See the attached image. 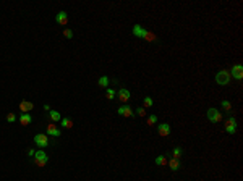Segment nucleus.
<instances>
[{
  "instance_id": "nucleus-1",
  "label": "nucleus",
  "mask_w": 243,
  "mask_h": 181,
  "mask_svg": "<svg viewBox=\"0 0 243 181\" xmlns=\"http://www.w3.org/2000/svg\"><path fill=\"white\" fill-rule=\"evenodd\" d=\"M47 162H49V157H47V154L44 152L42 149L36 150V154H34V163L38 165V167H46Z\"/></svg>"
},
{
  "instance_id": "nucleus-2",
  "label": "nucleus",
  "mask_w": 243,
  "mask_h": 181,
  "mask_svg": "<svg viewBox=\"0 0 243 181\" xmlns=\"http://www.w3.org/2000/svg\"><path fill=\"white\" fill-rule=\"evenodd\" d=\"M230 71H227V70H220L219 73L216 75V83L220 84V86H225V84L230 83Z\"/></svg>"
},
{
  "instance_id": "nucleus-3",
  "label": "nucleus",
  "mask_w": 243,
  "mask_h": 181,
  "mask_svg": "<svg viewBox=\"0 0 243 181\" xmlns=\"http://www.w3.org/2000/svg\"><path fill=\"white\" fill-rule=\"evenodd\" d=\"M34 144L39 147V149H44V147L49 146V136L47 134H42V133H39V134L34 136Z\"/></svg>"
},
{
  "instance_id": "nucleus-4",
  "label": "nucleus",
  "mask_w": 243,
  "mask_h": 181,
  "mask_svg": "<svg viewBox=\"0 0 243 181\" xmlns=\"http://www.w3.org/2000/svg\"><path fill=\"white\" fill-rule=\"evenodd\" d=\"M224 129H225L229 134H235V133H237V120H235L233 117H229V118L225 120Z\"/></svg>"
},
{
  "instance_id": "nucleus-5",
  "label": "nucleus",
  "mask_w": 243,
  "mask_h": 181,
  "mask_svg": "<svg viewBox=\"0 0 243 181\" xmlns=\"http://www.w3.org/2000/svg\"><path fill=\"white\" fill-rule=\"evenodd\" d=\"M208 120L211 121V123H219V121L222 120V115H220V112L217 108H209L208 110Z\"/></svg>"
},
{
  "instance_id": "nucleus-6",
  "label": "nucleus",
  "mask_w": 243,
  "mask_h": 181,
  "mask_svg": "<svg viewBox=\"0 0 243 181\" xmlns=\"http://www.w3.org/2000/svg\"><path fill=\"white\" fill-rule=\"evenodd\" d=\"M230 78H233V79H237V81L243 79V66L242 65H233V66H232Z\"/></svg>"
},
{
  "instance_id": "nucleus-7",
  "label": "nucleus",
  "mask_w": 243,
  "mask_h": 181,
  "mask_svg": "<svg viewBox=\"0 0 243 181\" xmlns=\"http://www.w3.org/2000/svg\"><path fill=\"white\" fill-rule=\"evenodd\" d=\"M170 126H169V123H161L159 126H157V133H159V136H162V138H165V136L170 134Z\"/></svg>"
},
{
  "instance_id": "nucleus-8",
  "label": "nucleus",
  "mask_w": 243,
  "mask_h": 181,
  "mask_svg": "<svg viewBox=\"0 0 243 181\" xmlns=\"http://www.w3.org/2000/svg\"><path fill=\"white\" fill-rule=\"evenodd\" d=\"M32 108H34V103H32V102H29V100H21V102H20V110H21V113H29Z\"/></svg>"
},
{
  "instance_id": "nucleus-9",
  "label": "nucleus",
  "mask_w": 243,
  "mask_h": 181,
  "mask_svg": "<svg viewBox=\"0 0 243 181\" xmlns=\"http://www.w3.org/2000/svg\"><path fill=\"white\" fill-rule=\"evenodd\" d=\"M119 100L122 103H127L128 100H130V91L125 89V87H122V89L119 91Z\"/></svg>"
},
{
  "instance_id": "nucleus-10",
  "label": "nucleus",
  "mask_w": 243,
  "mask_h": 181,
  "mask_svg": "<svg viewBox=\"0 0 243 181\" xmlns=\"http://www.w3.org/2000/svg\"><path fill=\"white\" fill-rule=\"evenodd\" d=\"M117 113L122 117H127V118H130V117H133V110L130 108L128 105H122L119 110H117Z\"/></svg>"
},
{
  "instance_id": "nucleus-11",
  "label": "nucleus",
  "mask_w": 243,
  "mask_h": 181,
  "mask_svg": "<svg viewBox=\"0 0 243 181\" xmlns=\"http://www.w3.org/2000/svg\"><path fill=\"white\" fill-rule=\"evenodd\" d=\"M131 32H133V36H136V37H144V34H146V29L144 28H143V26L141 24H135L133 26V31H131Z\"/></svg>"
},
{
  "instance_id": "nucleus-12",
  "label": "nucleus",
  "mask_w": 243,
  "mask_h": 181,
  "mask_svg": "<svg viewBox=\"0 0 243 181\" xmlns=\"http://www.w3.org/2000/svg\"><path fill=\"white\" fill-rule=\"evenodd\" d=\"M55 21H57L58 24L65 26V24L68 23V15L65 13V12H58V13H57V16H55Z\"/></svg>"
},
{
  "instance_id": "nucleus-13",
  "label": "nucleus",
  "mask_w": 243,
  "mask_h": 181,
  "mask_svg": "<svg viewBox=\"0 0 243 181\" xmlns=\"http://www.w3.org/2000/svg\"><path fill=\"white\" fill-rule=\"evenodd\" d=\"M60 134H62V131H60V129H58L57 126H55V125L50 123L49 126H47V136H54V138H58Z\"/></svg>"
},
{
  "instance_id": "nucleus-14",
  "label": "nucleus",
  "mask_w": 243,
  "mask_h": 181,
  "mask_svg": "<svg viewBox=\"0 0 243 181\" xmlns=\"http://www.w3.org/2000/svg\"><path fill=\"white\" fill-rule=\"evenodd\" d=\"M167 165H169V168H170L172 171H177V170L182 168V163H180V160H177V158H170V160H167Z\"/></svg>"
},
{
  "instance_id": "nucleus-15",
  "label": "nucleus",
  "mask_w": 243,
  "mask_h": 181,
  "mask_svg": "<svg viewBox=\"0 0 243 181\" xmlns=\"http://www.w3.org/2000/svg\"><path fill=\"white\" fill-rule=\"evenodd\" d=\"M31 121H32V117L29 115V113H21V115H20V123L23 125V126L31 125Z\"/></svg>"
},
{
  "instance_id": "nucleus-16",
  "label": "nucleus",
  "mask_w": 243,
  "mask_h": 181,
  "mask_svg": "<svg viewBox=\"0 0 243 181\" xmlns=\"http://www.w3.org/2000/svg\"><path fill=\"white\" fill-rule=\"evenodd\" d=\"M143 39H144L146 42H157V36L154 34V32H151V31H146V34H144Z\"/></svg>"
},
{
  "instance_id": "nucleus-17",
  "label": "nucleus",
  "mask_w": 243,
  "mask_h": 181,
  "mask_svg": "<svg viewBox=\"0 0 243 181\" xmlns=\"http://www.w3.org/2000/svg\"><path fill=\"white\" fill-rule=\"evenodd\" d=\"M60 123H62V126H63L65 129H71V128H73V121L70 120V118H67V117H65V118H62V120H60Z\"/></svg>"
},
{
  "instance_id": "nucleus-18",
  "label": "nucleus",
  "mask_w": 243,
  "mask_h": 181,
  "mask_svg": "<svg viewBox=\"0 0 243 181\" xmlns=\"http://www.w3.org/2000/svg\"><path fill=\"white\" fill-rule=\"evenodd\" d=\"M49 117H50V120H52V121H60V120H62V115L57 112V110H50V112H49Z\"/></svg>"
},
{
  "instance_id": "nucleus-19",
  "label": "nucleus",
  "mask_w": 243,
  "mask_h": 181,
  "mask_svg": "<svg viewBox=\"0 0 243 181\" xmlns=\"http://www.w3.org/2000/svg\"><path fill=\"white\" fill-rule=\"evenodd\" d=\"M220 105H222V108L225 110L229 115H232V103L229 100H222V102H220Z\"/></svg>"
},
{
  "instance_id": "nucleus-20",
  "label": "nucleus",
  "mask_w": 243,
  "mask_h": 181,
  "mask_svg": "<svg viewBox=\"0 0 243 181\" xmlns=\"http://www.w3.org/2000/svg\"><path fill=\"white\" fill-rule=\"evenodd\" d=\"M156 165H159V167L167 165V157H165V155H159V157L156 158Z\"/></svg>"
},
{
  "instance_id": "nucleus-21",
  "label": "nucleus",
  "mask_w": 243,
  "mask_h": 181,
  "mask_svg": "<svg viewBox=\"0 0 243 181\" xmlns=\"http://www.w3.org/2000/svg\"><path fill=\"white\" fill-rule=\"evenodd\" d=\"M115 89H110V87H107V89H105V97L109 99V100H112V99H115Z\"/></svg>"
},
{
  "instance_id": "nucleus-22",
  "label": "nucleus",
  "mask_w": 243,
  "mask_h": 181,
  "mask_svg": "<svg viewBox=\"0 0 243 181\" xmlns=\"http://www.w3.org/2000/svg\"><path fill=\"white\" fill-rule=\"evenodd\" d=\"M99 86H101V87H107L109 86V78L107 76L99 78Z\"/></svg>"
},
{
  "instance_id": "nucleus-23",
  "label": "nucleus",
  "mask_w": 243,
  "mask_h": 181,
  "mask_svg": "<svg viewBox=\"0 0 243 181\" xmlns=\"http://www.w3.org/2000/svg\"><path fill=\"white\" fill-rule=\"evenodd\" d=\"M172 155H174L172 158H177V160H178L180 155H182V147H175V149L172 150Z\"/></svg>"
},
{
  "instance_id": "nucleus-24",
  "label": "nucleus",
  "mask_w": 243,
  "mask_h": 181,
  "mask_svg": "<svg viewBox=\"0 0 243 181\" xmlns=\"http://www.w3.org/2000/svg\"><path fill=\"white\" fill-rule=\"evenodd\" d=\"M157 121V117L156 115H149L148 117V126H152V125H156Z\"/></svg>"
},
{
  "instance_id": "nucleus-25",
  "label": "nucleus",
  "mask_w": 243,
  "mask_h": 181,
  "mask_svg": "<svg viewBox=\"0 0 243 181\" xmlns=\"http://www.w3.org/2000/svg\"><path fill=\"white\" fill-rule=\"evenodd\" d=\"M7 121L8 123H15L16 121V115L15 113H7Z\"/></svg>"
},
{
  "instance_id": "nucleus-26",
  "label": "nucleus",
  "mask_w": 243,
  "mask_h": 181,
  "mask_svg": "<svg viewBox=\"0 0 243 181\" xmlns=\"http://www.w3.org/2000/svg\"><path fill=\"white\" fill-rule=\"evenodd\" d=\"M154 105V102H152V97H144V107H152Z\"/></svg>"
},
{
  "instance_id": "nucleus-27",
  "label": "nucleus",
  "mask_w": 243,
  "mask_h": 181,
  "mask_svg": "<svg viewBox=\"0 0 243 181\" xmlns=\"http://www.w3.org/2000/svg\"><path fill=\"white\" fill-rule=\"evenodd\" d=\"M63 36L67 39H71L73 37V31H71V29H63Z\"/></svg>"
},
{
  "instance_id": "nucleus-28",
  "label": "nucleus",
  "mask_w": 243,
  "mask_h": 181,
  "mask_svg": "<svg viewBox=\"0 0 243 181\" xmlns=\"http://www.w3.org/2000/svg\"><path fill=\"white\" fill-rule=\"evenodd\" d=\"M136 113H138L139 117H146V108L144 107H139V108L136 110Z\"/></svg>"
},
{
  "instance_id": "nucleus-29",
  "label": "nucleus",
  "mask_w": 243,
  "mask_h": 181,
  "mask_svg": "<svg viewBox=\"0 0 243 181\" xmlns=\"http://www.w3.org/2000/svg\"><path fill=\"white\" fill-rule=\"evenodd\" d=\"M34 154H36L34 149H29V150H28V155H29V157H34Z\"/></svg>"
},
{
  "instance_id": "nucleus-30",
  "label": "nucleus",
  "mask_w": 243,
  "mask_h": 181,
  "mask_svg": "<svg viewBox=\"0 0 243 181\" xmlns=\"http://www.w3.org/2000/svg\"><path fill=\"white\" fill-rule=\"evenodd\" d=\"M44 110H47V112H50V107L47 105V103H44Z\"/></svg>"
}]
</instances>
